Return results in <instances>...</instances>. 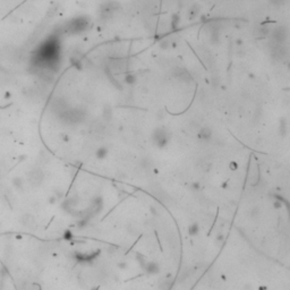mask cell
Segmentation results:
<instances>
[{
    "instance_id": "cell-1",
    "label": "cell",
    "mask_w": 290,
    "mask_h": 290,
    "mask_svg": "<svg viewBox=\"0 0 290 290\" xmlns=\"http://www.w3.org/2000/svg\"><path fill=\"white\" fill-rule=\"evenodd\" d=\"M286 0H271V2L275 6H281Z\"/></svg>"
}]
</instances>
